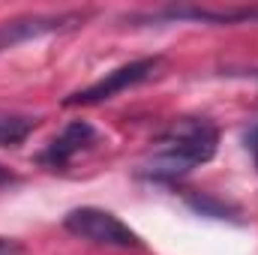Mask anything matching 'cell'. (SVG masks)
Here are the masks:
<instances>
[{"mask_svg": "<svg viewBox=\"0 0 258 255\" xmlns=\"http://www.w3.org/2000/svg\"><path fill=\"white\" fill-rule=\"evenodd\" d=\"M219 147V129L207 117H180L165 129L147 156L135 165V180L153 186H174L198 165L210 162Z\"/></svg>", "mask_w": 258, "mask_h": 255, "instance_id": "cell-1", "label": "cell"}, {"mask_svg": "<svg viewBox=\"0 0 258 255\" xmlns=\"http://www.w3.org/2000/svg\"><path fill=\"white\" fill-rule=\"evenodd\" d=\"M63 228L87 243L96 246H108V249H141V237L129 228L126 222H120L114 213L102 210V207H75L63 216Z\"/></svg>", "mask_w": 258, "mask_h": 255, "instance_id": "cell-2", "label": "cell"}, {"mask_svg": "<svg viewBox=\"0 0 258 255\" xmlns=\"http://www.w3.org/2000/svg\"><path fill=\"white\" fill-rule=\"evenodd\" d=\"M159 66H162V57L159 54L138 57L132 63H123V66H117V69H111V72H105V78L93 81L90 87L69 93L63 99V105L66 108H75V105H99V102H108V99H114L117 93H123L129 87H138V84L150 81L159 72Z\"/></svg>", "mask_w": 258, "mask_h": 255, "instance_id": "cell-3", "label": "cell"}, {"mask_svg": "<svg viewBox=\"0 0 258 255\" xmlns=\"http://www.w3.org/2000/svg\"><path fill=\"white\" fill-rule=\"evenodd\" d=\"M81 21H84V12H36V15H18L9 21H0V54L30 42V39L72 30Z\"/></svg>", "mask_w": 258, "mask_h": 255, "instance_id": "cell-4", "label": "cell"}, {"mask_svg": "<svg viewBox=\"0 0 258 255\" xmlns=\"http://www.w3.org/2000/svg\"><path fill=\"white\" fill-rule=\"evenodd\" d=\"M99 141H102V135H99V129L93 126V123H87V120H72V123H66V126L60 129V135H54L33 159H36V165H42V168H48V171H66L75 156L87 153V150L96 147Z\"/></svg>", "mask_w": 258, "mask_h": 255, "instance_id": "cell-5", "label": "cell"}, {"mask_svg": "<svg viewBox=\"0 0 258 255\" xmlns=\"http://www.w3.org/2000/svg\"><path fill=\"white\" fill-rule=\"evenodd\" d=\"M141 21H201V24H252L258 21V6H228V9H213V6H165L150 15H141Z\"/></svg>", "mask_w": 258, "mask_h": 255, "instance_id": "cell-6", "label": "cell"}, {"mask_svg": "<svg viewBox=\"0 0 258 255\" xmlns=\"http://www.w3.org/2000/svg\"><path fill=\"white\" fill-rule=\"evenodd\" d=\"M183 201L189 204V210H195L198 216H207V219H228V222H240V210L216 195H207V192H186Z\"/></svg>", "mask_w": 258, "mask_h": 255, "instance_id": "cell-7", "label": "cell"}, {"mask_svg": "<svg viewBox=\"0 0 258 255\" xmlns=\"http://www.w3.org/2000/svg\"><path fill=\"white\" fill-rule=\"evenodd\" d=\"M39 126L36 117L30 114H9L0 111V147H18L27 141V135Z\"/></svg>", "mask_w": 258, "mask_h": 255, "instance_id": "cell-8", "label": "cell"}, {"mask_svg": "<svg viewBox=\"0 0 258 255\" xmlns=\"http://www.w3.org/2000/svg\"><path fill=\"white\" fill-rule=\"evenodd\" d=\"M21 183V177L12 171V168H6L3 162H0V189H9V186H18Z\"/></svg>", "mask_w": 258, "mask_h": 255, "instance_id": "cell-9", "label": "cell"}, {"mask_svg": "<svg viewBox=\"0 0 258 255\" xmlns=\"http://www.w3.org/2000/svg\"><path fill=\"white\" fill-rule=\"evenodd\" d=\"M0 255H24V246L12 237H0Z\"/></svg>", "mask_w": 258, "mask_h": 255, "instance_id": "cell-10", "label": "cell"}, {"mask_svg": "<svg viewBox=\"0 0 258 255\" xmlns=\"http://www.w3.org/2000/svg\"><path fill=\"white\" fill-rule=\"evenodd\" d=\"M246 147L252 150V159H255V171H258V123L246 132Z\"/></svg>", "mask_w": 258, "mask_h": 255, "instance_id": "cell-11", "label": "cell"}]
</instances>
